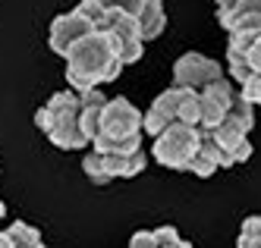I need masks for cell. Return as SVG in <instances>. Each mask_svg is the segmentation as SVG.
Masks as SVG:
<instances>
[{"label":"cell","instance_id":"6da1fadb","mask_svg":"<svg viewBox=\"0 0 261 248\" xmlns=\"http://www.w3.org/2000/svg\"><path fill=\"white\" fill-rule=\"evenodd\" d=\"M63 60H66V82L76 91L101 88L104 82H114L120 79V72L126 66L117 35L107 29H95L85 38H79Z\"/></svg>","mask_w":261,"mask_h":248},{"label":"cell","instance_id":"7a4b0ae2","mask_svg":"<svg viewBox=\"0 0 261 248\" xmlns=\"http://www.w3.org/2000/svg\"><path fill=\"white\" fill-rule=\"evenodd\" d=\"M79 113H82V94L76 88H69V91L50 94L47 104L35 113V123L50 139V145H57L60 151H82L91 142L82 132Z\"/></svg>","mask_w":261,"mask_h":248},{"label":"cell","instance_id":"3957f363","mask_svg":"<svg viewBox=\"0 0 261 248\" xmlns=\"http://www.w3.org/2000/svg\"><path fill=\"white\" fill-rule=\"evenodd\" d=\"M142 132H145V113L126 98H110L104 104L101 129L91 145L104 154H133V151H142Z\"/></svg>","mask_w":261,"mask_h":248},{"label":"cell","instance_id":"277c9868","mask_svg":"<svg viewBox=\"0 0 261 248\" xmlns=\"http://www.w3.org/2000/svg\"><path fill=\"white\" fill-rule=\"evenodd\" d=\"M201 123V91L186 88V85H170L161 91L154 104L145 110V132L148 135H161L170 123Z\"/></svg>","mask_w":261,"mask_h":248},{"label":"cell","instance_id":"5b68a950","mask_svg":"<svg viewBox=\"0 0 261 248\" xmlns=\"http://www.w3.org/2000/svg\"><path fill=\"white\" fill-rule=\"evenodd\" d=\"M204 142V129L192 126V123H170L161 135H154V148L151 154L161 167L167 170H189L192 157L198 154V148Z\"/></svg>","mask_w":261,"mask_h":248},{"label":"cell","instance_id":"8992f818","mask_svg":"<svg viewBox=\"0 0 261 248\" xmlns=\"http://www.w3.org/2000/svg\"><path fill=\"white\" fill-rule=\"evenodd\" d=\"M145 163H148V157L142 151H133V154H104V151H91V154L82 157V170L95 185H107L114 179H129V176L142 173Z\"/></svg>","mask_w":261,"mask_h":248},{"label":"cell","instance_id":"52a82bcc","mask_svg":"<svg viewBox=\"0 0 261 248\" xmlns=\"http://www.w3.org/2000/svg\"><path fill=\"white\" fill-rule=\"evenodd\" d=\"M249 132L239 120L227 117L223 123H217L214 129H204V135L211 139V145L217 148V157H220V170L223 167H233V163H246L252 157V142H249Z\"/></svg>","mask_w":261,"mask_h":248},{"label":"cell","instance_id":"ba28073f","mask_svg":"<svg viewBox=\"0 0 261 248\" xmlns=\"http://www.w3.org/2000/svg\"><path fill=\"white\" fill-rule=\"evenodd\" d=\"M98 29H107V32L117 35L120 53H123V63L126 66L142 60V53H145V35H142V25H139V19L133 13H126L120 7H107V13H104Z\"/></svg>","mask_w":261,"mask_h":248},{"label":"cell","instance_id":"9c48e42d","mask_svg":"<svg viewBox=\"0 0 261 248\" xmlns=\"http://www.w3.org/2000/svg\"><path fill=\"white\" fill-rule=\"evenodd\" d=\"M227 63L233 82H246L252 72H261V32H233L227 41Z\"/></svg>","mask_w":261,"mask_h":248},{"label":"cell","instance_id":"30bf717a","mask_svg":"<svg viewBox=\"0 0 261 248\" xmlns=\"http://www.w3.org/2000/svg\"><path fill=\"white\" fill-rule=\"evenodd\" d=\"M217 79H223V66L217 60H211V57L198 53V50L182 53L173 63V85H186V88L201 91V88H208Z\"/></svg>","mask_w":261,"mask_h":248},{"label":"cell","instance_id":"8fae6325","mask_svg":"<svg viewBox=\"0 0 261 248\" xmlns=\"http://www.w3.org/2000/svg\"><path fill=\"white\" fill-rule=\"evenodd\" d=\"M220 29L233 32H261V0H214Z\"/></svg>","mask_w":261,"mask_h":248},{"label":"cell","instance_id":"7c38bea8","mask_svg":"<svg viewBox=\"0 0 261 248\" xmlns=\"http://www.w3.org/2000/svg\"><path fill=\"white\" fill-rule=\"evenodd\" d=\"M98 25L91 22L88 16H82L79 10H72V13H63V16H57L50 22V32H47V44H50V50L54 53H60V57H66L69 53V47L79 41V38H85L88 32H95Z\"/></svg>","mask_w":261,"mask_h":248},{"label":"cell","instance_id":"4fadbf2b","mask_svg":"<svg viewBox=\"0 0 261 248\" xmlns=\"http://www.w3.org/2000/svg\"><path fill=\"white\" fill-rule=\"evenodd\" d=\"M233 98H236V88L230 79H217L208 88H201V123L198 126L214 129L217 123H223L233 107Z\"/></svg>","mask_w":261,"mask_h":248},{"label":"cell","instance_id":"5bb4252c","mask_svg":"<svg viewBox=\"0 0 261 248\" xmlns=\"http://www.w3.org/2000/svg\"><path fill=\"white\" fill-rule=\"evenodd\" d=\"M79 94H82V113H79V123H82V132L88 135V142H95L98 129H101V113H104L107 98L101 94V88H88V91H79Z\"/></svg>","mask_w":261,"mask_h":248},{"label":"cell","instance_id":"9a60e30c","mask_svg":"<svg viewBox=\"0 0 261 248\" xmlns=\"http://www.w3.org/2000/svg\"><path fill=\"white\" fill-rule=\"evenodd\" d=\"M139 25H142L145 41H151V38H158L167 29V13H164L161 0H145V7L139 13Z\"/></svg>","mask_w":261,"mask_h":248},{"label":"cell","instance_id":"2e32d148","mask_svg":"<svg viewBox=\"0 0 261 248\" xmlns=\"http://www.w3.org/2000/svg\"><path fill=\"white\" fill-rule=\"evenodd\" d=\"M220 170V157H217V148L211 145V139L204 135V142H201V148H198V154L192 157V163H189V170L186 173H192V176H198V179H208V176H214Z\"/></svg>","mask_w":261,"mask_h":248},{"label":"cell","instance_id":"e0dca14e","mask_svg":"<svg viewBox=\"0 0 261 248\" xmlns=\"http://www.w3.org/2000/svg\"><path fill=\"white\" fill-rule=\"evenodd\" d=\"M236 248H261V214H252L242 220Z\"/></svg>","mask_w":261,"mask_h":248},{"label":"cell","instance_id":"ac0fdd59","mask_svg":"<svg viewBox=\"0 0 261 248\" xmlns=\"http://www.w3.org/2000/svg\"><path fill=\"white\" fill-rule=\"evenodd\" d=\"M10 236H13V242H16V248H38V245H44L41 242V233L35 230V226H29V223H13L10 230H7Z\"/></svg>","mask_w":261,"mask_h":248},{"label":"cell","instance_id":"d6986e66","mask_svg":"<svg viewBox=\"0 0 261 248\" xmlns=\"http://www.w3.org/2000/svg\"><path fill=\"white\" fill-rule=\"evenodd\" d=\"M154 242H158V248H192L173 230V226H158V230H154Z\"/></svg>","mask_w":261,"mask_h":248},{"label":"cell","instance_id":"ffe728a7","mask_svg":"<svg viewBox=\"0 0 261 248\" xmlns=\"http://www.w3.org/2000/svg\"><path fill=\"white\" fill-rule=\"evenodd\" d=\"M239 91L246 94V98H249L252 104H261V72H252L249 79L239 85Z\"/></svg>","mask_w":261,"mask_h":248},{"label":"cell","instance_id":"44dd1931","mask_svg":"<svg viewBox=\"0 0 261 248\" xmlns=\"http://www.w3.org/2000/svg\"><path fill=\"white\" fill-rule=\"evenodd\" d=\"M129 248H158L154 230H142V233H136L133 239H129Z\"/></svg>","mask_w":261,"mask_h":248},{"label":"cell","instance_id":"7402d4cb","mask_svg":"<svg viewBox=\"0 0 261 248\" xmlns=\"http://www.w3.org/2000/svg\"><path fill=\"white\" fill-rule=\"evenodd\" d=\"M0 248H16V242H13V236L4 230V233H0Z\"/></svg>","mask_w":261,"mask_h":248},{"label":"cell","instance_id":"603a6c76","mask_svg":"<svg viewBox=\"0 0 261 248\" xmlns=\"http://www.w3.org/2000/svg\"><path fill=\"white\" fill-rule=\"evenodd\" d=\"M4 214H7V204H4V201H0V220H4Z\"/></svg>","mask_w":261,"mask_h":248},{"label":"cell","instance_id":"cb8c5ba5","mask_svg":"<svg viewBox=\"0 0 261 248\" xmlns=\"http://www.w3.org/2000/svg\"><path fill=\"white\" fill-rule=\"evenodd\" d=\"M101 4H104V7H117V0H101Z\"/></svg>","mask_w":261,"mask_h":248},{"label":"cell","instance_id":"d4e9b609","mask_svg":"<svg viewBox=\"0 0 261 248\" xmlns=\"http://www.w3.org/2000/svg\"><path fill=\"white\" fill-rule=\"evenodd\" d=\"M38 248H44V245H38Z\"/></svg>","mask_w":261,"mask_h":248}]
</instances>
